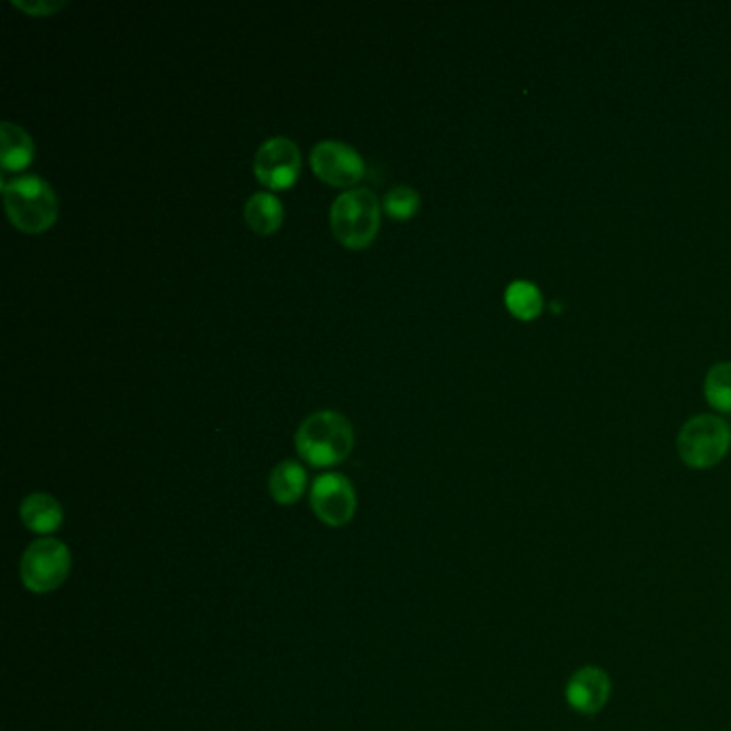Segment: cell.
Instances as JSON below:
<instances>
[{"label":"cell","mask_w":731,"mask_h":731,"mask_svg":"<svg viewBox=\"0 0 731 731\" xmlns=\"http://www.w3.org/2000/svg\"><path fill=\"white\" fill-rule=\"evenodd\" d=\"M294 444L300 459L309 466L332 468L350 457L354 448V430L343 414L320 410L300 423Z\"/></svg>","instance_id":"6da1fadb"},{"label":"cell","mask_w":731,"mask_h":731,"mask_svg":"<svg viewBox=\"0 0 731 731\" xmlns=\"http://www.w3.org/2000/svg\"><path fill=\"white\" fill-rule=\"evenodd\" d=\"M4 209L11 223L27 232L41 234L59 218V198L54 189L39 177H22L2 187Z\"/></svg>","instance_id":"7a4b0ae2"},{"label":"cell","mask_w":731,"mask_h":731,"mask_svg":"<svg viewBox=\"0 0 731 731\" xmlns=\"http://www.w3.org/2000/svg\"><path fill=\"white\" fill-rule=\"evenodd\" d=\"M335 239L348 250H366L380 232V202L369 189L343 191L330 209Z\"/></svg>","instance_id":"3957f363"},{"label":"cell","mask_w":731,"mask_h":731,"mask_svg":"<svg viewBox=\"0 0 731 731\" xmlns=\"http://www.w3.org/2000/svg\"><path fill=\"white\" fill-rule=\"evenodd\" d=\"M72 564V551L63 541L43 537L33 541L22 553L20 578L27 590L35 594H50L70 580Z\"/></svg>","instance_id":"277c9868"},{"label":"cell","mask_w":731,"mask_h":731,"mask_svg":"<svg viewBox=\"0 0 731 731\" xmlns=\"http://www.w3.org/2000/svg\"><path fill=\"white\" fill-rule=\"evenodd\" d=\"M678 455L693 470H708L728 455L731 432L728 423L712 414L691 419L678 434Z\"/></svg>","instance_id":"5b68a950"},{"label":"cell","mask_w":731,"mask_h":731,"mask_svg":"<svg viewBox=\"0 0 731 731\" xmlns=\"http://www.w3.org/2000/svg\"><path fill=\"white\" fill-rule=\"evenodd\" d=\"M309 505L325 526L343 528L354 519L359 500L354 485L348 476L327 473L311 483Z\"/></svg>","instance_id":"8992f818"},{"label":"cell","mask_w":731,"mask_h":731,"mask_svg":"<svg viewBox=\"0 0 731 731\" xmlns=\"http://www.w3.org/2000/svg\"><path fill=\"white\" fill-rule=\"evenodd\" d=\"M300 150L288 138H271L257 148L254 174L266 189L286 191L300 174Z\"/></svg>","instance_id":"52a82bcc"},{"label":"cell","mask_w":731,"mask_h":731,"mask_svg":"<svg viewBox=\"0 0 731 731\" xmlns=\"http://www.w3.org/2000/svg\"><path fill=\"white\" fill-rule=\"evenodd\" d=\"M311 170L322 183L343 189L354 187L366 177L361 155L343 142L327 140L311 150Z\"/></svg>","instance_id":"ba28073f"},{"label":"cell","mask_w":731,"mask_h":731,"mask_svg":"<svg viewBox=\"0 0 731 731\" xmlns=\"http://www.w3.org/2000/svg\"><path fill=\"white\" fill-rule=\"evenodd\" d=\"M564 697L571 710L584 717H594L610 703L612 680L605 669L596 665H585L569 678Z\"/></svg>","instance_id":"9c48e42d"},{"label":"cell","mask_w":731,"mask_h":731,"mask_svg":"<svg viewBox=\"0 0 731 731\" xmlns=\"http://www.w3.org/2000/svg\"><path fill=\"white\" fill-rule=\"evenodd\" d=\"M20 519L31 532L41 534V539H43V537H50V534H54L63 528L65 511H63L61 502L54 496L38 491V494H31L22 500Z\"/></svg>","instance_id":"30bf717a"},{"label":"cell","mask_w":731,"mask_h":731,"mask_svg":"<svg viewBox=\"0 0 731 731\" xmlns=\"http://www.w3.org/2000/svg\"><path fill=\"white\" fill-rule=\"evenodd\" d=\"M0 163L7 172L27 170L33 163L35 142L22 127L4 120L0 125Z\"/></svg>","instance_id":"8fae6325"},{"label":"cell","mask_w":731,"mask_h":731,"mask_svg":"<svg viewBox=\"0 0 731 731\" xmlns=\"http://www.w3.org/2000/svg\"><path fill=\"white\" fill-rule=\"evenodd\" d=\"M307 491V470L293 459L282 462L268 476V494L282 507H293Z\"/></svg>","instance_id":"7c38bea8"},{"label":"cell","mask_w":731,"mask_h":731,"mask_svg":"<svg viewBox=\"0 0 731 731\" xmlns=\"http://www.w3.org/2000/svg\"><path fill=\"white\" fill-rule=\"evenodd\" d=\"M245 221L259 236L275 234L284 223V206L279 198L268 191L254 193L245 204Z\"/></svg>","instance_id":"4fadbf2b"},{"label":"cell","mask_w":731,"mask_h":731,"mask_svg":"<svg viewBox=\"0 0 731 731\" xmlns=\"http://www.w3.org/2000/svg\"><path fill=\"white\" fill-rule=\"evenodd\" d=\"M507 307L515 318L532 320L543 311V296L528 282H515L507 290Z\"/></svg>","instance_id":"5bb4252c"},{"label":"cell","mask_w":731,"mask_h":731,"mask_svg":"<svg viewBox=\"0 0 731 731\" xmlns=\"http://www.w3.org/2000/svg\"><path fill=\"white\" fill-rule=\"evenodd\" d=\"M706 398L719 412H731V363L712 367L706 378Z\"/></svg>","instance_id":"9a60e30c"},{"label":"cell","mask_w":731,"mask_h":731,"mask_svg":"<svg viewBox=\"0 0 731 731\" xmlns=\"http://www.w3.org/2000/svg\"><path fill=\"white\" fill-rule=\"evenodd\" d=\"M384 211L391 220L405 221L414 218L421 209V198L412 187H393L384 198Z\"/></svg>","instance_id":"2e32d148"},{"label":"cell","mask_w":731,"mask_h":731,"mask_svg":"<svg viewBox=\"0 0 731 731\" xmlns=\"http://www.w3.org/2000/svg\"><path fill=\"white\" fill-rule=\"evenodd\" d=\"M11 4L31 18H47V15L59 13L65 7V2H59V0L56 2L54 0H35V2L33 0H13Z\"/></svg>","instance_id":"e0dca14e"}]
</instances>
